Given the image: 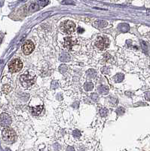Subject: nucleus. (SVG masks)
I'll return each instance as SVG.
<instances>
[{
	"mask_svg": "<svg viewBox=\"0 0 150 151\" xmlns=\"http://www.w3.org/2000/svg\"><path fill=\"white\" fill-rule=\"evenodd\" d=\"M145 98L146 100H150V91L145 93Z\"/></svg>",
	"mask_w": 150,
	"mask_h": 151,
	"instance_id": "nucleus-24",
	"label": "nucleus"
},
{
	"mask_svg": "<svg viewBox=\"0 0 150 151\" xmlns=\"http://www.w3.org/2000/svg\"><path fill=\"white\" fill-rule=\"evenodd\" d=\"M11 123V119L7 113H2L1 115V125L2 126H9Z\"/></svg>",
	"mask_w": 150,
	"mask_h": 151,
	"instance_id": "nucleus-7",
	"label": "nucleus"
},
{
	"mask_svg": "<svg viewBox=\"0 0 150 151\" xmlns=\"http://www.w3.org/2000/svg\"><path fill=\"white\" fill-rule=\"evenodd\" d=\"M48 2H49V0H37V3L39 4V6H42V7L46 6L48 4Z\"/></svg>",
	"mask_w": 150,
	"mask_h": 151,
	"instance_id": "nucleus-17",
	"label": "nucleus"
},
{
	"mask_svg": "<svg viewBox=\"0 0 150 151\" xmlns=\"http://www.w3.org/2000/svg\"><path fill=\"white\" fill-rule=\"evenodd\" d=\"M66 151H75V149H74L73 147H71V146H69L67 147V150Z\"/></svg>",
	"mask_w": 150,
	"mask_h": 151,
	"instance_id": "nucleus-25",
	"label": "nucleus"
},
{
	"mask_svg": "<svg viewBox=\"0 0 150 151\" xmlns=\"http://www.w3.org/2000/svg\"><path fill=\"white\" fill-rule=\"evenodd\" d=\"M34 48H35L34 43L32 42V41H29V40L26 41L22 46L23 52L24 53V55H27L32 53V52H33Z\"/></svg>",
	"mask_w": 150,
	"mask_h": 151,
	"instance_id": "nucleus-6",
	"label": "nucleus"
},
{
	"mask_svg": "<svg viewBox=\"0 0 150 151\" xmlns=\"http://www.w3.org/2000/svg\"><path fill=\"white\" fill-rule=\"evenodd\" d=\"M76 41L74 40L71 37H66L64 40V45L67 48H71L72 47L75 45Z\"/></svg>",
	"mask_w": 150,
	"mask_h": 151,
	"instance_id": "nucleus-8",
	"label": "nucleus"
},
{
	"mask_svg": "<svg viewBox=\"0 0 150 151\" xmlns=\"http://www.w3.org/2000/svg\"><path fill=\"white\" fill-rule=\"evenodd\" d=\"M72 135L75 138H79V137H81V132L79 130H75L72 132Z\"/></svg>",
	"mask_w": 150,
	"mask_h": 151,
	"instance_id": "nucleus-21",
	"label": "nucleus"
},
{
	"mask_svg": "<svg viewBox=\"0 0 150 151\" xmlns=\"http://www.w3.org/2000/svg\"><path fill=\"white\" fill-rule=\"evenodd\" d=\"M87 75L88 76V78L94 79V78L96 77V76H97V72H96V70H94V69H90V70H88Z\"/></svg>",
	"mask_w": 150,
	"mask_h": 151,
	"instance_id": "nucleus-13",
	"label": "nucleus"
},
{
	"mask_svg": "<svg viewBox=\"0 0 150 151\" xmlns=\"http://www.w3.org/2000/svg\"><path fill=\"white\" fill-rule=\"evenodd\" d=\"M57 87H58L57 82H56V81H54V82H52V83H51V88H57Z\"/></svg>",
	"mask_w": 150,
	"mask_h": 151,
	"instance_id": "nucleus-23",
	"label": "nucleus"
},
{
	"mask_svg": "<svg viewBox=\"0 0 150 151\" xmlns=\"http://www.w3.org/2000/svg\"><path fill=\"white\" fill-rule=\"evenodd\" d=\"M84 88H85V90L87 91H91V90L94 88V85H93L92 83H90V82L86 83L84 85Z\"/></svg>",
	"mask_w": 150,
	"mask_h": 151,
	"instance_id": "nucleus-16",
	"label": "nucleus"
},
{
	"mask_svg": "<svg viewBox=\"0 0 150 151\" xmlns=\"http://www.w3.org/2000/svg\"><path fill=\"white\" fill-rule=\"evenodd\" d=\"M124 77H125V76L123 75V74H121V73L116 74V75L114 76V81L117 83H121V81L124 79Z\"/></svg>",
	"mask_w": 150,
	"mask_h": 151,
	"instance_id": "nucleus-14",
	"label": "nucleus"
},
{
	"mask_svg": "<svg viewBox=\"0 0 150 151\" xmlns=\"http://www.w3.org/2000/svg\"><path fill=\"white\" fill-rule=\"evenodd\" d=\"M98 91L100 94H106L109 92V88L106 86H100L98 87Z\"/></svg>",
	"mask_w": 150,
	"mask_h": 151,
	"instance_id": "nucleus-12",
	"label": "nucleus"
},
{
	"mask_svg": "<svg viewBox=\"0 0 150 151\" xmlns=\"http://www.w3.org/2000/svg\"><path fill=\"white\" fill-rule=\"evenodd\" d=\"M96 47L99 50L103 51L106 49L109 45V40L107 37L105 36H100L97 38V41H96Z\"/></svg>",
	"mask_w": 150,
	"mask_h": 151,
	"instance_id": "nucleus-4",
	"label": "nucleus"
},
{
	"mask_svg": "<svg viewBox=\"0 0 150 151\" xmlns=\"http://www.w3.org/2000/svg\"><path fill=\"white\" fill-rule=\"evenodd\" d=\"M108 23L106 21H103V20H97L94 22V26L98 28H103L107 26Z\"/></svg>",
	"mask_w": 150,
	"mask_h": 151,
	"instance_id": "nucleus-10",
	"label": "nucleus"
},
{
	"mask_svg": "<svg viewBox=\"0 0 150 151\" xmlns=\"http://www.w3.org/2000/svg\"><path fill=\"white\" fill-rule=\"evenodd\" d=\"M39 4L36 2V3L31 4L30 6H29V11L30 12H36V11L39 10Z\"/></svg>",
	"mask_w": 150,
	"mask_h": 151,
	"instance_id": "nucleus-15",
	"label": "nucleus"
},
{
	"mask_svg": "<svg viewBox=\"0 0 150 151\" xmlns=\"http://www.w3.org/2000/svg\"><path fill=\"white\" fill-rule=\"evenodd\" d=\"M83 31H84V29H82V28H81V27H79V29H78V33H82Z\"/></svg>",
	"mask_w": 150,
	"mask_h": 151,
	"instance_id": "nucleus-26",
	"label": "nucleus"
},
{
	"mask_svg": "<svg viewBox=\"0 0 150 151\" xmlns=\"http://www.w3.org/2000/svg\"><path fill=\"white\" fill-rule=\"evenodd\" d=\"M5 151H11V150H9V149H8V148H7V149H5Z\"/></svg>",
	"mask_w": 150,
	"mask_h": 151,
	"instance_id": "nucleus-27",
	"label": "nucleus"
},
{
	"mask_svg": "<svg viewBox=\"0 0 150 151\" xmlns=\"http://www.w3.org/2000/svg\"><path fill=\"white\" fill-rule=\"evenodd\" d=\"M116 112H117L118 115H123L125 113V109L123 108V107H120V108H118V110H116Z\"/></svg>",
	"mask_w": 150,
	"mask_h": 151,
	"instance_id": "nucleus-22",
	"label": "nucleus"
},
{
	"mask_svg": "<svg viewBox=\"0 0 150 151\" xmlns=\"http://www.w3.org/2000/svg\"><path fill=\"white\" fill-rule=\"evenodd\" d=\"M36 76H31L29 73L25 74H23L21 76L20 80L24 87H29L32 85L34 84Z\"/></svg>",
	"mask_w": 150,
	"mask_h": 151,
	"instance_id": "nucleus-2",
	"label": "nucleus"
},
{
	"mask_svg": "<svg viewBox=\"0 0 150 151\" xmlns=\"http://www.w3.org/2000/svg\"><path fill=\"white\" fill-rule=\"evenodd\" d=\"M108 110L106 108H102L100 110V113L101 116H106L108 114Z\"/></svg>",
	"mask_w": 150,
	"mask_h": 151,
	"instance_id": "nucleus-19",
	"label": "nucleus"
},
{
	"mask_svg": "<svg viewBox=\"0 0 150 151\" xmlns=\"http://www.w3.org/2000/svg\"><path fill=\"white\" fill-rule=\"evenodd\" d=\"M61 30L63 33L70 34V33H73L75 29V23L71 21H67L63 22L60 26Z\"/></svg>",
	"mask_w": 150,
	"mask_h": 151,
	"instance_id": "nucleus-5",
	"label": "nucleus"
},
{
	"mask_svg": "<svg viewBox=\"0 0 150 151\" xmlns=\"http://www.w3.org/2000/svg\"><path fill=\"white\" fill-rule=\"evenodd\" d=\"M9 70L11 73H17L21 71V69L23 68V63L20 59L15 58L12 60L9 64Z\"/></svg>",
	"mask_w": 150,
	"mask_h": 151,
	"instance_id": "nucleus-3",
	"label": "nucleus"
},
{
	"mask_svg": "<svg viewBox=\"0 0 150 151\" xmlns=\"http://www.w3.org/2000/svg\"><path fill=\"white\" fill-rule=\"evenodd\" d=\"M59 60L61 62H67L70 61V56L67 53H62L60 55V58H59Z\"/></svg>",
	"mask_w": 150,
	"mask_h": 151,
	"instance_id": "nucleus-11",
	"label": "nucleus"
},
{
	"mask_svg": "<svg viewBox=\"0 0 150 151\" xmlns=\"http://www.w3.org/2000/svg\"><path fill=\"white\" fill-rule=\"evenodd\" d=\"M2 139L5 142L8 144H12L16 141V133L14 130L11 128H5L3 129L2 133Z\"/></svg>",
	"mask_w": 150,
	"mask_h": 151,
	"instance_id": "nucleus-1",
	"label": "nucleus"
},
{
	"mask_svg": "<svg viewBox=\"0 0 150 151\" xmlns=\"http://www.w3.org/2000/svg\"><path fill=\"white\" fill-rule=\"evenodd\" d=\"M67 70H68V67H67V65H60V67H59V71H60L61 73H64L65 72H67Z\"/></svg>",
	"mask_w": 150,
	"mask_h": 151,
	"instance_id": "nucleus-18",
	"label": "nucleus"
},
{
	"mask_svg": "<svg viewBox=\"0 0 150 151\" xmlns=\"http://www.w3.org/2000/svg\"><path fill=\"white\" fill-rule=\"evenodd\" d=\"M42 110L43 106H42V105L36 106V107H32V108H30V111L33 116H39L42 112Z\"/></svg>",
	"mask_w": 150,
	"mask_h": 151,
	"instance_id": "nucleus-9",
	"label": "nucleus"
},
{
	"mask_svg": "<svg viewBox=\"0 0 150 151\" xmlns=\"http://www.w3.org/2000/svg\"><path fill=\"white\" fill-rule=\"evenodd\" d=\"M90 98H91V99H92L94 102H97L98 101H99V96H98L97 94H95V93H93V94H91V95H90Z\"/></svg>",
	"mask_w": 150,
	"mask_h": 151,
	"instance_id": "nucleus-20",
	"label": "nucleus"
}]
</instances>
